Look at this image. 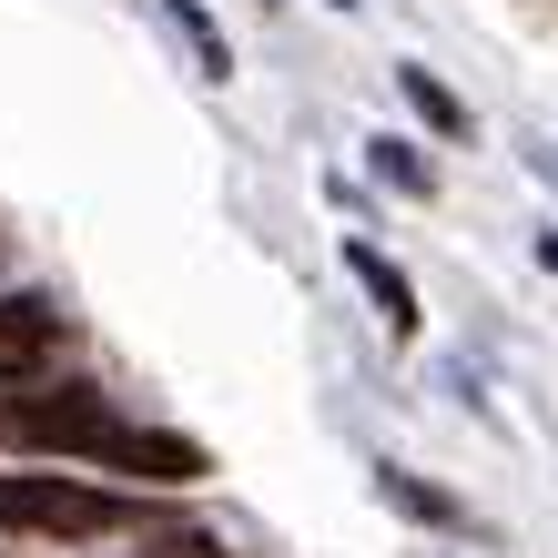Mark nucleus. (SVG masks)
Instances as JSON below:
<instances>
[{
	"instance_id": "f257e3e1",
	"label": "nucleus",
	"mask_w": 558,
	"mask_h": 558,
	"mask_svg": "<svg viewBox=\"0 0 558 558\" xmlns=\"http://www.w3.org/2000/svg\"><path fill=\"white\" fill-rule=\"evenodd\" d=\"M112 437L102 386H0V447L11 457H92Z\"/></svg>"
},
{
	"instance_id": "f03ea898",
	"label": "nucleus",
	"mask_w": 558,
	"mask_h": 558,
	"mask_svg": "<svg viewBox=\"0 0 558 558\" xmlns=\"http://www.w3.org/2000/svg\"><path fill=\"white\" fill-rule=\"evenodd\" d=\"M122 518H143L133 498H102L92 477H0V529H21V538H102L122 529Z\"/></svg>"
},
{
	"instance_id": "7ed1b4c3",
	"label": "nucleus",
	"mask_w": 558,
	"mask_h": 558,
	"mask_svg": "<svg viewBox=\"0 0 558 558\" xmlns=\"http://www.w3.org/2000/svg\"><path fill=\"white\" fill-rule=\"evenodd\" d=\"M82 468H102V477H143V487H193L214 457L193 447V437H173V426H122V416H112V437L92 447Z\"/></svg>"
},
{
	"instance_id": "20e7f679",
	"label": "nucleus",
	"mask_w": 558,
	"mask_h": 558,
	"mask_svg": "<svg viewBox=\"0 0 558 558\" xmlns=\"http://www.w3.org/2000/svg\"><path fill=\"white\" fill-rule=\"evenodd\" d=\"M345 275H355V284L376 294V315H386V336H416V284H407L397 265H386L376 244H345Z\"/></svg>"
},
{
	"instance_id": "39448f33",
	"label": "nucleus",
	"mask_w": 558,
	"mask_h": 558,
	"mask_svg": "<svg viewBox=\"0 0 558 558\" xmlns=\"http://www.w3.org/2000/svg\"><path fill=\"white\" fill-rule=\"evenodd\" d=\"M397 92H407V112L426 122V133H468V102H457V92L426 72V61H407V72H397Z\"/></svg>"
},
{
	"instance_id": "423d86ee",
	"label": "nucleus",
	"mask_w": 558,
	"mask_h": 558,
	"mask_svg": "<svg viewBox=\"0 0 558 558\" xmlns=\"http://www.w3.org/2000/svg\"><path fill=\"white\" fill-rule=\"evenodd\" d=\"M41 345H61V315L21 305V294H0V366H21V355H41Z\"/></svg>"
},
{
	"instance_id": "0eeeda50",
	"label": "nucleus",
	"mask_w": 558,
	"mask_h": 558,
	"mask_svg": "<svg viewBox=\"0 0 558 558\" xmlns=\"http://www.w3.org/2000/svg\"><path fill=\"white\" fill-rule=\"evenodd\" d=\"M366 173H376L386 193H437V173H426V153H416V143H386V133L366 143Z\"/></svg>"
},
{
	"instance_id": "6e6552de",
	"label": "nucleus",
	"mask_w": 558,
	"mask_h": 558,
	"mask_svg": "<svg viewBox=\"0 0 558 558\" xmlns=\"http://www.w3.org/2000/svg\"><path fill=\"white\" fill-rule=\"evenodd\" d=\"M173 31L193 41V61H204V82H234V51H223V31H214V11H204V0H173Z\"/></svg>"
},
{
	"instance_id": "1a4fd4ad",
	"label": "nucleus",
	"mask_w": 558,
	"mask_h": 558,
	"mask_svg": "<svg viewBox=\"0 0 558 558\" xmlns=\"http://www.w3.org/2000/svg\"><path fill=\"white\" fill-rule=\"evenodd\" d=\"M376 477H386V498H397L407 518H437V529H457V498H437V487H416L407 468H376Z\"/></svg>"
},
{
	"instance_id": "9d476101",
	"label": "nucleus",
	"mask_w": 558,
	"mask_h": 558,
	"mask_svg": "<svg viewBox=\"0 0 558 558\" xmlns=\"http://www.w3.org/2000/svg\"><path fill=\"white\" fill-rule=\"evenodd\" d=\"M162 558H223V548H204V538H162Z\"/></svg>"
},
{
	"instance_id": "9b49d317",
	"label": "nucleus",
	"mask_w": 558,
	"mask_h": 558,
	"mask_svg": "<svg viewBox=\"0 0 558 558\" xmlns=\"http://www.w3.org/2000/svg\"><path fill=\"white\" fill-rule=\"evenodd\" d=\"M538 265H548V275H558V234H538Z\"/></svg>"
}]
</instances>
